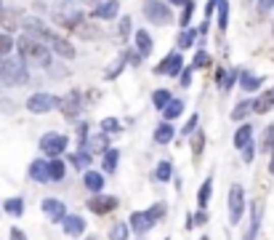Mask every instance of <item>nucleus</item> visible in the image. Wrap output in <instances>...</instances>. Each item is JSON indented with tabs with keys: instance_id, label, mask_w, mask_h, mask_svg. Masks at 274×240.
I'll use <instances>...</instances> for the list:
<instances>
[{
	"instance_id": "nucleus-46",
	"label": "nucleus",
	"mask_w": 274,
	"mask_h": 240,
	"mask_svg": "<svg viewBox=\"0 0 274 240\" xmlns=\"http://www.w3.org/2000/svg\"><path fill=\"white\" fill-rule=\"evenodd\" d=\"M234 80H237V72H229V75H224V80H221V88H224V91H229V88L234 86Z\"/></svg>"
},
{
	"instance_id": "nucleus-14",
	"label": "nucleus",
	"mask_w": 274,
	"mask_h": 240,
	"mask_svg": "<svg viewBox=\"0 0 274 240\" xmlns=\"http://www.w3.org/2000/svg\"><path fill=\"white\" fill-rule=\"evenodd\" d=\"M62 224H64V232L72 235V237H80L83 230H86V222H83L80 216H75V213H67L64 219H62Z\"/></svg>"
},
{
	"instance_id": "nucleus-26",
	"label": "nucleus",
	"mask_w": 274,
	"mask_h": 240,
	"mask_svg": "<svg viewBox=\"0 0 274 240\" xmlns=\"http://www.w3.org/2000/svg\"><path fill=\"white\" fill-rule=\"evenodd\" d=\"M80 35H83V38H86V40H96V38H101V30H96V27H93V24H77V27H75Z\"/></svg>"
},
{
	"instance_id": "nucleus-33",
	"label": "nucleus",
	"mask_w": 274,
	"mask_h": 240,
	"mask_svg": "<svg viewBox=\"0 0 274 240\" xmlns=\"http://www.w3.org/2000/svg\"><path fill=\"white\" fill-rule=\"evenodd\" d=\"M226 21H229V3L218 0V27L221 30H226Z\"/></svg>"
},
{
	"instance_id": "nucleus-28",
	"label": "nucleus",
	"mask_w": 274,
	"mask_h": 240,
	"mask_svg": "<svg viewBox=\"0 0 274 240\" xmlns=\"http://www.w3.org/2000/svg\"><path fill=\"white\" fill-rule=\"evenodd\" d=\"M168 102H171V93H168V91L160 88V91L152 93V104L157 107V110H165V107H168Z\"/></svg>"
},
{
	"instance_id": "nucleus-53",
	"label": "nucleus",
	"mask_w": 274,
	"mask_h": 240,
	"mask_svg": "<svg viewBox=\"0 0 274 240\" xmlns=\"http://www.w3.org/2000/svg\"><path fill=\"white\" fill-rule=\"evenodd\" d=\"M171 3H173V6H184V3H186V0H171Z\"/></svg>"
},
{
	"instance_id": "nucleus-2",
	"label": "nucleus",
	"mask_w": 274,
	"mask_h": 240,
	"mask_svg": "<svg viewBox=\"0 0 274 240\" xmlns=\"http://www.w3.org/2000/svg\"><path fill=\"white\" fill-rule=\"evenodd\" d=\"M16 45H19L21 59H30V62H35V64H48L51 62V54H48V48H45V40L35 38V35H21V38L16 40Z\"/></svg>"
},
{
	"instance_id": "nucleus-19",
	"label": "nucleus",
	"mask_w": 274,
	"mask_h": 240,
	"mask_svg": "<svg viewBox=\"0 0 274 240\" xmlns=\"http://www.w3.org/2000/svg\"><path fill=\"white\" fill-rule=\"evenodd\" d=\"M83 182H86V187H88L91 192H99V189L104 187V176H101V174H96V171H86Z\"/></svg>"
},
{
	"instance_id": "nucleus-35",
	"label": "nucleus",
	"mask_w": 274,
	"mask_h": 240,
	"mask_svg": "<svg viewBox=\"0 0 274 240\" xmlns=\"http://www.w3.org/2000/svg\"><path fill=\"white\" fill-rule=\"evenodd\" d=\"M11 48H14V38H8L6 32H0V59L11 54Z\"/></svg>"
},
{
	"instance_id": "nucleus-40",
	"label": "nucleus",
	"mask_w": 274,
	"mask_h": 240,
	"mask_svg": "<svg viewBox=\"0 0 274 240\" xmlns=\"http://www.w3.org/2000/svg\"><path fill=\"white\" fill-rule=\"evenodd\" d=\"M264 152H274V128H266L264 134Z\"/></svg>"
},
{
	"instance_id": "nucleus-4",
	"label": "nucleus",
	"mask_w": 274,
	"mask_h": 240,
	"mask_svg": "<svg viewBox=\"0 0 274 240\" xmlns=\"http://www.w3.org/2000/svg\"><path fill=\"white\" fill-rule=\"evenodd\" d=\"M144 16L152 21V24H168L171 21V8L165 6V3H160V0H147L144 3Z\"/></svg>"
},
{
	"instance_id": "nucleus-30",
	"label": "nucleus",
	"mask_w": 274,
	"mask_h": 240,
	"mask_svg": "<svg viewBox=\"0 0 274 240\" xmlns=\"http://www.w3.org/2000/svg\"><path fill=\"white\" fill-rule=\"evenodd\" d=\"M202 150H205V134H202V131H197L195 139H192V155H195V160L202 155Z\"/></svg>"
},
{
	"instance_id": "nucleus-21",
	"label": "nucleus",
	"mask_w": 274,
	"mask_h": 240,
	"mask_svg": "<svg viewBox=\"0 0 274 240\" xmlns=\"http://www.w3.org/2000/svg\"><path fill=\"white\" fill-rule=\"evenodd\" d=\"M173 136H176V131H173L171 123H162L157 131H154V141H157V144H168Z\"/></svg>"
},
{
	"instance_id": "nucleus-41",
	"label": "nucleus",
	"mask_w": 274,
	"mask_h": 240,
	"mask_svg": "<svg viewBox=\"0 0 274 240\" xmlns=\"http://www.w3.org/2000/svg\"><path fill=\"white\" fill-rule=\"evenodd\" d=\"M208 64H210V56H208L205 51H197V54H195V64H192V67H208Z\"/></svg>"
},
{
	"instance_id": "nucleus-18",
	"label": "nucleus",
	"mask_w": 274,
	"mask_h": 240,
	"mask_svg": "<svg viewBox=\"0 0 274 240\" xmlns=\"http://www.w3.org/2000/svg\"><path fill=\"white\" fill-rule=\"evenodd\" d=\"M250 136H253V126L245 123V126H242L240 131H237V134H234V147H237V150L248 147V144H250Z\"/></svg>"
},
{
	"instance_id": "nucleus-56",
	"label": "nucleus",
	"mask_w": 274,
	"mask_h": 240,
	"mask_svg": "<svg viewBox=\"0 0 274 240\" xmlns=\"http://www.w3.org/2000/svg\"><path fill=\"white\" fill-rule=\"evenodd\" d=\"M200 240H208V237H200Z\"/></svg>"
},
{
	"instance_id": "nucleus-1",
	"label": "nucleus",
	"mask_w": 274,
	"mask_h": 240,
	"mask_svg": "<svg viewBox=\"0 0 274 240\" xmlns=\"http://www.w3.org/2000/svg\"><path fill=\"white\" fill-rule=\"evenodd\" d=\"M0 80H3L6 86H21V83H27L30 72L24 67V59H21V56L0 59Z\"/></svg>"
},
{
	"instance_id": "nucleus-9",
	"label": "nucleus",
	"mask_w": 274,
	"mask_h": 240,
	"mask_svg": "<svg viewBox=\"0 0 274 240\" xmlns=\"http://www.w3.org/2000/svg\"><path fill=\"white\" fill-rule=\"evenodd\" d=\"M80 99H83L80 91H69V93H67V99L62 102V112H64V117H77V115L83 112V107H86V104H83Z\"/></svg>"
},
{
	"instance_id": "nucleus-24",
	"label": "nucleus",
	"mask_w": 274,
	"mask_h": 240,
	"mask_svg": "<svg viewBox=\"0 0 274 240\" xmlns=\"http://www.w3.org/2000/svg\"><path fill=\"white\" fill-rule=\"evenodd\" d=\"M69 163H72L75 168H80V171H86V168L91 165V152H75V155H69Z\"/></svg>"
},
{
	"instance_id": "nucleus-23",
	"label": "nucleus",
	"mask_w": 274,
	"mask_h": 240,
	"mask_svg": "<svg viewBox=\"0 0 274 240\" xmlns=\"http://www.w3.org/2000/svg\"><path fill=\"white\" fill-rule=\"evenodd\" d=\"M181 112H184V102H178V99H171V102H168V107L162 110L165 120H176Z\"/></svg>"
},
{
	"instance_id": "nucleus-6",
	"label": "nucleus",
	"mask_w": 274,
	"mask_h": 240,
	"mask_svg": "<svg viewBox=\"0 0 274 240\" xmlns=\"http://www.w3.org/2000/svg\"><path fill=\"white\" fill-rule=\"evenodd\" d=\"M40 150L48 155V158H59V155L67 150V136H62V134H45L40 139Z\"/></svg>"
},
{
	"instance_id": "nucleus-8",
	"label": "nucleus",
	"mask_w": 274,
	"mask_h": 240,
	"mask_svg": "<svg viewBox=\"0 0 274 240\" xmlns=\"http://www.w3.org/2000/svg\"><path fill=\"white\" fill-rule=\"evenodd\" d=\"M40 208H43V213L48 216L51 222H62L64 216H67V206H64L62 200H56V198H45L40 203Z\"/></svg>"
},
{
	"instance_id": "nucleus-57",
	"label": "nucleus",
	"mask_w": 274,
	"mask_h": 240,
	"mask_svg": "<svg viewBox=\"0 0 274 240\" xmlns=\"http://www.w3.org/2000/svg\"><path fill=\"white\" fill-rule=\"evenodd\" d=\"M271 32H274V30H271Z\"/></svg>"
},
{
	"instance_id": "nucleus-16",
	"label": "nucleus",
	"mask_w": 274,
	"mask_h": 240,
	"mask_svg": "<svg viewBox=\"0 0 274 240\" xmlns=\"http://www.w3.org/2000/svg\"><path fill=\"white\" fill-rule=\"evenodd\" d=\"M274 107V88H269L266 93H261L258 99L253 102V112H258V115H264V112H269Z\"/></svg>"
},
{
	"instance_id": "nucleus-20",
	"label": "nucleus",
	"mask_w": 274,
	"mask_h": 240,
	"mask_svg": "<svg viewBox=\"0 0 274 240\" xmlns=\"http://www.w3.org/2000/svg\"><path fill=\"white\" fill-rule=\"evenodd\" d=\"M3 211L11 213V216H21L24 213V198H11L3 203Z\"/></svg>"
},
{
	"instance_id": "nucleus-27",
	"label": "nucleus",
	"mask_w": 274,
	"mask_h": 240,
	"mask_svg": "<svg viewBox=\"0 0 274 240\" xmlns=\"http://www.w3.org/2000/svg\"><path fill=\"white\" fill-rule=\"evenodd\" d=\"M117 160H120V152H117V150H106L104 152V171H115V168H117Z\"/></svg>"
},
{
	"instance_id": "nucleus-3",
	"label": "nucleus",
	"mask_w": 274,
	"mask_h": 240,
	"mask_svg": "<svg viewBox=\"0 0 274 240\" xmlns=\"http://www.w3.org/2000/svg\"><path fill=\"white\" fill-rule=\"evenodd\" d=\"M56 107H62V99L53 93H32L27 99V110L35 115H43V112H51Z\"/></svg>"
},
{
	"instance_id": "nucleus-11",
	"label": "nucleus",
	"mask_w": 274,
	"mask_h": 240,
	"mask_svg": "<svg viewBox=\"0 0 274 240\" xmlns=\"http://www.w3.org/2000/svg\"><path fill=\"white\" fill-rule=\"evenodd\" d=\"M154 227V219L149 216V211L144 213V211H136V213H130V230H133L136 235H144V232H149Z\"/></svg>"
},
{
	"instance_id": "nucleus-39",
	"label": "nucleus",
	"mask_w": 274,
	"mask_h": 240,
	"mask_svg": "<svg viewBox=\"0 0 274 240\" xmlns=\"http://www.w3.org/2000/svg\"><path fill=\"white\" fill-rule=\"evenodd\" d=\"M130 30H133V21H130V16H123V21H120V38L123 40H128Z\"/></svg>"
},
{
	"instance_id": "nucleus-43",
	"label": "nucleus",
	"mask_w": 274,
	"mask_h": 240,
	"mask_svg": "<svg viewBox=\"0 0 274 240\" xmlns=\"http://www.w3.org/2000/svg\"><path fill=\"white\" fill-rule=\"evenodd\" d=\"M101 128L106 131V134H109V131H120V126H117L115 117H104V120H101Z\"/></svg>"
},
{
	"instance_id": "nucleus-52",
	"label": "nucleus",
	"mask_w": 274,
	"mask_h": 240,
	"mask_svg": "<svg viewBox=\"0 0 274 240\" xmlns=\"http://www.w3.org/2000/svg\"><path fill=\"white\" fill-rule=\"evenodd\" d=\"M195 222H197V224H205V213H202V211H200V213L195 216Z\"/></svg>"
},
{
	"instance_id": "nucleus-25",
	"label": "nucleus",
	"mask_w": 274,
	"mask_h": 240,
	"mask_svg": "<svg viewBox=\"0 0 274 240\" xmlns=\"http://www.w3.org/2000/svg\"><path fill=\"white\" fill-rule=\"evenodd\" d=\"M210 189H213V179H205L200 187V195H197V206L200 208H205L208 206V200H210Z\"/></svg>"
},
{
	"instance_id": "nucleus-45",
	"label": "nucleus",
	"mask_w": 274,
	"mask_h": 240,
	"mask_svg": "<svg viewBox=\"0 0 274 240\" xmlns=\"http://www.w3.org/2000/svg\"><path fill=\"white\" fill-rule=\"evenodd\" d=\"M162 213H165V203H154V206H152V211H149V216H152L154 222H157Z\"/></svg>"
},
{
	"instance_id": "nucleus-10",
	"label": "nucleus",
	"mask_w": 274,
	"mask_h": 240,
	"mask_svg": "<svg viewBox=\"0 0 274 240\" xmlns=\"http://www.w3.org/2000/svg\"><path fill=\"white\" fill-rule=\"evenodd\" d=\"M117 11H120V3L117 0H104V3H99L96 8H93V19H99V21H112L117 16Z\"/></svg>"
},
{
	"instance_id": "nucleus-15",
	"label": "nucleus",
	"mask_w": 274,
	"mask_h": 240,
	"mask_svg": "<svg viewBox=\"0 0 274 240\" xmlns=\"http://www.w3.org/2000/svg\"><path fill=\"white\" fill-rule=\"evenodd\" d=\"M51 45H53V51L62 59H75V45L69 43L67 38H59V35H56V38L51 40Z\"/></svg>"
},
{
	"instance_id": "nucleus-22",
	"label": "nucleus",
	"mask_w": 274,
	"mask_h": 240,
	"mask_svg": "<svg viewBox=\"0 0 274 240\" xmlns=\"http://www.w3.org/2000/svg\"><path fill=\"white\" fill-rule=\"evenodd\" d=\"M0 27L8 30V32L19 27V19H16L14 11H3V8H0Z\"/></svg>"
},
{
	"instance_id": "nucleus-49",
	"label": "nucleus",
	"mask_w": 274,
	"mask_h": 240,
	"mask_svg": "<svg viewBox=\"0 0 274 240\" xmlns=\"http://www.w3.org/2000/svg\"><path fill=\"white\" fill-rule=\"evenodd\" d=\"M197 123H200V117L192 115V117H189V123H186V128H184V134H192V131L197 128Z\"/></svg>"
},
{
	"instance_id": "nucleus-36",
	"label": "nucleus",
	"mask_w": 274,
	"mask_h": 240,
	"mask_svg": "<svg viewBox=\"0 0 274 240\" xmlns=\"http://www.w3.org/2000/svg\"><path fill=\"white\" fill-rule=\"evenodd\" d=\"M154 176H157L160 182H168V179L173 176V168H171V163H160V165H157V171H154Z\"/></svg>"
},
{
	"instance_id": "nucleus-32",
	"label": "nucleus",
	"mask_w": 274,
	"mask_h": 240,
	"mask_svg": "<svg viewBox=\"0 0 274 240\" xmlns=\"http://www.w3.org/2000/svg\"><path fill=\"white\" fill-rule=\"evenodd\" d=\"M250 110H253V102H250V99H248V102H242V104H237L234 110H232V120H242Z\"/></svg>"
},
{
	"instance_id": "nucleus-29",
	"label": "nucleus",
	"mask_w": 274,
	"mask_h": 240,
	"mask_svg": "<svg viewBox=\"0 0 274 240\" xmlns=\"http://www.w3.org/2000/svg\"><path fill=\"white\" fill-rule=\"evenodd\" d=\"M195 0H186L184 3V11H181V16H178V21H181V27H186L189 21H192V16H195Z\"/></svg>"
},
{
	"instance_id": "nucleus-44",
	"label": "nucleus",
	"mask_w": 274,
	"mask_h": 240,
	"mask_svg": "<svg viewBox=\"0 0 274 240\" xmlns=\"http://www.w3.org/2000/svg\"><path fill=\"white\" fill-rule=\"evenodd\" d=\"M125 62H130L133 67L141 64V51H125Z\"/></svg>"
},
{
	"instance_id": "nucleus-31",
	"label": "nucleus",
	"mask_w": 274,
	"mask_h": 240,
	"mask_svg": "<svg viewBox=\"0 0 274 240\" xmlns=\"http://www.w3.org/2000/svg\"><path fill=\"white\" fill-rule=\"evenodd\" d=\"M48 168H51V179H53V182H59V179H64V171H67V168H64V163L59 160V158H53V160L48 163Z\"/></svg>"
},
{
	"instance_id": "nucleus-13",
	"label": "nucleus",
	"mask_w": 274,
	"mask_h": 240,
	"mask_svg": "<svg viewBox=\"0 0 274 240\" xmlns=\"http://www.w3.org/2000/svg\"><path fill=\"white\" fill-rule=\"evenodd\" d=\"M30 176L35 179V182H40V184L51 182V168H48V163H45V160H32L30 163Z\"/></svg>"
},
{
	"instance_id": "nucleus-12",
	"label": "nucleus",
	"mask_w": 274,
	"mask_h": 240,
	"mask_svg": "<svg viewBox=\"0 0 274 240\" xmlns=\"http://www.w3.org/2000/svg\"><path fill=\"white\" fill-rule=\"evenodd\" d=\"M88 208L93 213H109V211L117 208V198H112V195H96V198L88 200Z\"/></svg>"
},
{
	"instance_id": "nucleus-7",
	"label": "nucleus",
	"mask_w": 274,
	"mask_h": 240,
	"mask_svg": "<svg viewBox=\"0 0 274 240\" xmlns=\"http://www.w3.org/2000/svg\"><path fill=\"white\" fill-rule=\"evenodd\" d=\"M181 69H184V56L178 54V51H176V54L171 51V54L157 64V69H154V72H157V75H171V78H176V75H181Z\"/></svg>"
},
{
	"instance_id": "nucleus-38",
	"label": "nucleus",
	"mask_w": 274,
	"mask_h": 240,
	"mask_svg": "<svg viewBox=\"0 0 274 240\" xmlns=\"http://www.w3.org/2000/svg\"><path fill=\"white\" fill-rule=\"evenodd\" d=\"M109 237L112 240H128V227L120 222V224H115L112 227V232H109Z\"/></svg>"
},
{
	"instance_id": "nucleus-5",
	"label": "nucleus",
	"mask_w": 274,
	"mask_h": 240,
	"mask_svg": "<svg viewBox=\"0 0 274 240\" xmlns=\"http://www.w3.org/2000/svg\"><path fill=\"white\" fill-rule=\"evenodd\" d=\"M245 213V192L242 187H232L229 189V222L237 224Z\"/></svg>"
},
{
	"instance_id": "nucleus-54",
	"label": "nucleus",
	"mask_w": 274,
	"mask_h": 240,
	"mask_svg": "<svg viewBox=\"0 0 274 240\" xmlns=\"http://www.w3.org/2000/svg\"><path fill=\"white\" fill-rule=\"evenodd\" d=\"M269 171H271V174H274V158H271V165H269Z\"/></svg>"
},
{
	"instance_id": "nucleus-47",
	"label": "nucleus",
	"mask_w": 274,
	"mask_h": 240,
	"mask_svg": "<svg viewBox=\"0 0 274 240\" xmlns=\"http://www.w3.org/2000/svg\"><path fill=\"white\" fill-rule=\"evenodd\" d=\"M192 72H195V67L181 69V86H189V83H192Z\"/></svg>"
},
{
	"instance_id": "nucleus-34",
	"label": "nucleus",
	"mask_w": 274,
	"mask_h": 240,
	"mask_svg": "<svg viewBox=\"0 0 274 240\" xmlns=\"http://www.w3.org/2000/svg\"><path fill=\"white\" fill-rule=\"evenodd\" d=\"M195 38H197L195 30H184L181 35H178V48H189V45L195 43Z\"/></svg>"
},
{
	"instance_id": "nucleus-51",
	"label": "nucleus",
	"mask_w": 274,
	"mask_h": 240,
	"mask_svg": "<svg viewBox=\"0 0 274 240\" xmlns=\"http://www.w3.org/2000/svg\"><path fill=\"white\" fill-rule=\"evenodd\" d=\"M11 240H27V237H24V232H21L19 227H11Z\"/></svg>"
},
{
	"instance_id": "nucleus-42",
	"label": "nucleus",
	"mask_w": 274,
	"mask_h": 240,
	"mask_svg": "<svg viewBox=\"0 0 274 240\" xmlns=\"http://www.w3.org/2000/svg\"><path fill=\"white\" fill-rule=\"evenodd\" d=\"M271 6H274V0H256V11H258L261 16L269 14V8H271Z\"/></svg>"
},
{
	"instance_id": "nucleus-55",
	"label": "nucleus",
	"mask_w": 274,
	"mask_h": 240,
	"mask_svg": "<svg viewBox=\"0 0 274 240\" xmlns=\"http://www.w3.org/2000/svg\"><path fill=\"white\" fill-rule=\"evenodd\" d=\"M83 3H99V0H83Z\"/></svg>"
},
{
	"instance_id": "nucleus-37",
	"label": "nucleus",
	"mask_w": 274,
	"mask_h": 240,
	"mask_svg": "<svg viewBox=\"0 0 274 240\" xmlns=\"http://www.w3.org/2000/svg\"><path fill=\"white\" fill-rule=\"evenodd\" d=\"M240 86H242L245 91H256V88L261 86V78H253V75H248V72H245V75H242V83H240Z\"/></svg>"
},
{
	"instance_id": "nucleus-50",
	"label": "nucleus",
	"mask_w": 274,
	"mask_h": 240,
	"mask_svg": "<svg viewBox=\"0 0 274 240\" xmlns=\"http://www.w3.org/2000/svg\"><path fill=\"white\" fill-rule=\"evenodd\" d=\"M242 158H245V163L253 160V144H248V147H242Z\"/></svg>"
},
{
	"instance_id": "nucleus-17",
	"label": "nucleus",
	"mask_w": 274,
	"mask_h": 240,
	"mask_svg": "<svg viewBox=\"0 0 274 240\" xmlns=\"http://www.w3.org/2000/svg\"><path fill=\"white\" fill-rule=\"evenodd\" d=\"M136 45H139L141 56H149V54H152L154 43H152V38H149V32H147V30H139V32H136Z\"/></svg>"
},
{
	"instance_id": "nucleus-48",
	"label": "nucleus",
	"mask_w": 274,
	"mask_h": 240,
	"mask_svg": "<svg viewBox=\"0 0 274 240\" xmlns=\"http://www.w3.org/2000/svg\"><path fill=\"white\" fill-rule=\"evenodd\" d=\"M91 147H93V150H104V147H106V136H93V139H91Z\"/></svg>"
}]
</instances>
